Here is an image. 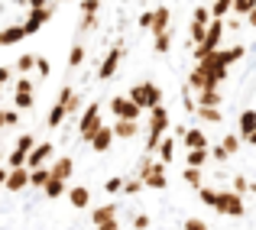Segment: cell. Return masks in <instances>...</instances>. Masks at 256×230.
<instances>
[{"instance_id":"obj_1","label":"cell","mask_w":256,"mask_h":230,"mask_svg":"<svg viewBox=\"0 0 256 230\" xmlns=\"http://www.w3.org/2000/svg\"><path fill=\"white\" fill-rule=\"evenodd\" d=\"M140 178L146 182V188H156V192H162V188H169V175H166V162H156L152 159V152H146L143 159H140Z\"/></svg>"},{"instance_id":"obj_2","label":"cell","mask_w":256,"mask_h":230,"mask_svg":"<svg viewBox=\"0 0 256 230\" xmlns=\"http://www.w3.org/2000/svg\"><path fill=\"white\" fill-rule=\"evenodd\" d=\"M224 32H227V23H224V20H218V16H214L211 23H208V32H204V39H201V42L192 49L194 62H198V58H204V56H211V52H218V49H220V39H224Z\"/></svg>"},{"instance_id":"obj_3","label":"cell","mask_w":256,"mask_h":230,"mask_svg":"<svg viewBox=\"0 0 256 230\" xmlns=\"http://www.w3.org/2000/svg\"><path fill=\"white\" fill-rule=\"evenodd\" d=\"M104 126V117H100V104L98 100H91V104L84 107V114H82V124H78V136H82V143H91L94 140V133Z\"/></svg>"},{"instance_id":"obj_4","label":"cell","mask_w":256,"mask_h":230,"mask_svg":"<svg viewBox=\"0 0 256 230\" xmlns=\"http://www.w3.org/2000/svg\"><path fill=\"white\" fill-rule=\"evenodd\" d=\"M214 211L224 214V218H244V214H246L244 194L234 192V188H224V192L218 194V204H214Z\"/></svg>"},{"instance_id":"obj_5","label":"cell","mask_w":256,"mask_h":230,"mask_svg":"<svg viewBox=\"0 0 256 230\" xmlns=\"http://www.w3.org/2000/svg\"><path fill=\"white\" fill-rule=\"evenodd\" d=\"M72 94H75V88H72V84H62V91H58V100L52 104L49 117H46V126H49V130H56V126L65 124V117H68V100H72Z\"/></svg>"},{"instance_id":"obj_6","label":"cell","mask_w":256,"mask_h":230,"mask_svg":"<svg viewBox=\"0 0 256 230\" xmlns=\"http://www.w3.org/2000/svg\"><path fill=\"white\" fill-rule=\"evenodd\" d=\"M124 39L120 42H114V49L107 52L104 58H100V65H98V81H110L114 75H117V68H120V62H124Z\"/></svg>"},{"instance_id":"obj_7","label":"cell","mask_w":256,"mask_h":230,"mask_svg":"<svg viewBox=\"0 0 256 230\" xmlns=\"http://www.w3.org/2000/svg\"><path fill=\"white\" fill-rule=\"evenodd\" d=\"M56 0H52L49 6H39V10H26V20H23V30H26V36H36L39 30H42L46 23H49L52 16H56Z\"/></svg>"},{"instance_id":"obj_8","label":"cell","mask_w":256,"mask_h":230,"mask_svg":"<svg viewBox=\"0 0 256 230\" xmlns=\"http://www.w3.org/2000/svg\"><path fill=\"white\" fill-rule=\"evenodd\" d=\"M110 114L120 120H140V114H143V107L133 104L126 94H117V98H110Z\"/></svg>"},{"instance_id":"obj_9","label":"cell","mask_w":256,"mask_h":230,"mask_svg":"<svg viewBox=\"0 0 256 230\" xmlns=\"http://www.w3.org/2000/svg\"><path fill=\"white\" fill-rule=\"evenodd\" d=\"M169 126H172L169 110H166L162 104L152 107V110H150V136H166V130H169Z\"/></svg>"},{"instance_id":"obj_10","label":"cell","mask_w":256,"mask_h":230,"mask_svg":"<svg viewBox=\"0 0 256 230\" xmlns=\"http://www.w3.org/2000/svg\"><path fill=\"white\" fill-rule=\"evenodd\" d=\"M6 192H23V188H30V166H20V168H10V175H6L4 182Z\"/></svg>"},{"instance_id":"obj_11","label":"cell","mask_w":256,"mask_h":230,"mask_svg":"<svg viewBox=\"0 0 256 230\" xmlns=\"http://www.w3.org/2000/svg\"><path fill=\"white\" fill-rule=\"evenodd\" d=\"M52 152H56V146H52V143H36V146L30 150V159H26V166H30V168L46 166V162L52 159Z\"/></svg>"},{"instance_id":"obj_12","label":"cell","mask_w":256,"mask_h":230,"mask_svg":"<svg viewBox=\"0 0 256 230\" xmlns=\"http://www.w3.org/2000/svg\"><path fill=\"white\" fill-rule=\"evenodd\" d=\"M182 143H185V150H208V146H211V140L204 136V130H201V126H192V130L182 133Z\"/></svg>"},{"instance_id":"obj_13","label":"cell","mask_w":256,"mask_h":230,"mask_svg":"<svg viewBox=\"0 0 256 230\" xmlns=\"http://www.w3.org/2000/svg\"><path fill=\"white\" fill-rule=\"evenodd\" d=\"M114 140H117V136H114V126H110V124H104L98 133H94V140H91V150H94V152H107V150L114 146Z\"/></svg>"},{"instance_id":"obj_14","label":"cell","mask_w":256,"mask_h":230,"mask_svg":"<svg viewBox=\"0 0 256 230\" xmlns=\"http://www.w3.org/2000/svg\"><path fill=\"white\" fill-rule=\"evenodd\" d=\"M126 98L133 104H140L143 110H150V81H140V84H130L126 88Z\"/></svg>"},{"instance_id":"obj_15","label":"cell","mask_w":256,"mask_h":230,"mask_svg":"<svg viewBox=\"0 0 256 230\" xmlns=\"http://www.w3.org/2000/svg\"><path fill=\"white\" fill-rule=\"evenodd\" d=\"M114 136H117V140H133V136H136V133H140V120H114Z\"/></svg>"},{"instance_id":"obj_16","label":"cell","mask_w":256,"mask_h":230,"mask_svg":"<svg viewBox=\"0 0 256 230\" xmlns=\"http://www.w3.org/2000/svg\"><path fill=\"white\" fill-rule=\"evenodd\" d=\"M169 23H172V10L159 4V6H156V13H152V30H150V32H152V36H159V32L169 30Z\"/></svg>"},{"instance_id":"obj_17","label":"cell","mask_w":256,"mask_h":230,"mask_svg":"<svg viewBox=\"0 0 256 230\" xmlns=\"http://www.w3.org/2000/svg\"><path fill=\"white\" fill-rule=\"evenodd\" d=\"M198 94V104H208V107H220L224 104V94H220V88H201V91H194Z\"/></svg>"},{"instance_id":"obj_18","label":"cell","mask_w":256,"mask_h":230,"mask_svg":"<svg viewBox=\"0 0 256 230\" xmlns=\"http://www.w3.org/2000/svg\"><path fill=\"white\" fill-rule=\"evenodd\" d=\"M49 168H52V175H56V178H65V182H68L72 172H75V159H72V156H62V159H56Z\"/></svg>"},{"instance_id":"obj_19","label":"cell","mask_w":256,"mask_h":230,"mask_svg":"<svg viewBox=\"0 0 256 230\" xmlns=\"http://www.w3.org/2000/svg\"><path fill=\"white\" fill-rule=\"evenodd\" d=\"M208 159H211V146L208 150H185V166H194V168H204Z\"/></svg>"},{"instance_id":"obj_20","label":"cell","mask_w":256,"mask_h":230,"mask_svg":"<svg viewBox=\"0 0 256 230\" xmlns=\"http://www.w3.org/2000/svg\"><path fill=\"white\" fill-rule=\"evenodd\" d=\"M237 133L240 136H250V133H256V110H244L240 114V120H237Z\"/></svg>"},{"instance_id":"obj_21","label":"cell","mask_w":256,"mask_h":230,"mask_svg":"<svg viewBox=\"0 0 256 230\" xmlns=\"http://www.w3.org/2000/svg\"><path fill=\"white\" fill-rule=\"evenodd\" d=\"M0 36H4V46H16L26 39V30H23V23H13L6 30H0Z\"/></svg>"},{"instance_id":"obj_22","label":"cell","mask_w":256,"mask_h":230,"mask_svg":"<svg viewBox=\"0 0 256 230\" xmlns=\"http://www.w3.org/2000/svg\"><path fill=\"white\" fill-rule=\"evenodd\" d=\"M52 178V168L49 166H39V168H30V188H46V182Z\"/></svg>"},{"instance_id":"obj_23","label":"cell","mask_w":256,"mask_h":230,"mask_svg":"<svg viewBox=\"0 0 256 230\" xmlns=\"http://www.w3.org/2000/svg\"><path fill=\"white\" fill-rule=\"evenodd\" d=\"M13 107H16V110H30L32 114V107H36V94H30V91H13Z\"/></svg>"},{"instance_id":"obj_24","label":"cell","mask_w":256,"mask_h":230,"mask_svg":"<svg viewBox=\"0 0 256 230\" xmlns=\"http://www.w3.org/2000/svg\"><path fill=\"white\" fill-rule=\"evenodd\" d=\"M65 188H68V182H65V178H56V175H52V178L46 182V188H42V192H46V198H62V194H65Z\"/></svg>"},{"instance_id":"obj_25","label":"cell","mask_w":256,"mask_h":230,"mask_svg":"<svg viewBox=\"0 0 256 230\" xmlns=\"http://www.w3.org/2000/svg\"><path fill=\"white\" fill-rule=\"evenodd\" d=\"M159 162H166V166H169V162L175 159V136H162V143H159Z\"/></svg>"},{"instance_id":"obj_26","label":"cell","mask_w":256,"mask_h":230,"mask_svg":"<svg viewBox=\"0 0 256 230\" xmlns=\"http://www.w3.org/2000/svg\"><path fill=\"white\" fill-rule=\"evenodd\" d=\"M110 218H117V204H100V208H94V214H91L94 227L104 224V220H110Z\"/></svg>"},{"instance_id":"obj_27","label":"cell","mask_w":256,"mask_h":230,"mask_svg":"<svg viewBox=\"0 0 256 230\" xmlns=\"http://www.w3.org/2000/svg\"><path fill=\"white\" fill-rule=\"evenodd\" d=\"M152 49H156L159 56H166V52L172 49V26L166 32H159V36H152Z\"/></svg>"},{"instance_id":"obj_28","label":"cell","mask_w":256,"mask_h":230,"mask_svg":"<svg viewBox=\"0 0 256 230\" xmlns=\"http://www.w3.org/2000/svg\"><path fill=\"white\" fill-rule=\"evenodd\" d=\"M82 65H84V46L75 42V46H72V52H68V72H78Z\"/></svg>"},{"instance_id":"obj_29","label":"cell","mask_w":256,"mask_h":230,"mask_svg":"<svg viewBox=\"0 0 256 230\" xmlns=\"http://www.w3.org/2000/svg\"><path fill=\"white\" fill-rule=\"evenodd\" d=\"M182 178H185L192 188H201V185H204V175H201V168H194V166H185V168H182Z\"/></svg>"},{"instance_id":"obj_30","label":"cell","mask_w":256,"mask_h":230,"mask_svg":"<svg viewBox=\"0 0 256 230\" xmlns=\"http://www.w3.org/2000/svg\"><path fill=\"white\" fill-rule=\"evenodd\" d=\"M198 117H201V120H208V124H220V120H224V114H220V107L198 104Z\"/></svg>"},{"instance_id":"obj_31","label":"cell","mask_w":256,"mask_h":230,"mask_svg":"<svg viewBox=\"0 0 256 230\" xmlns=\"http://www.w3.org/2000/svg\"><path fill=\"white\" fill-rule=\"evenodd\" d=\"M26 159H30V150H20V146H13V152L6 156V168H20V166H26Z\"/></svg>"},{"instance_id":"obj_32","label":"cell","mask_w":256,"mask_h":230,"mask_svg":"<svg viewBox=\"0 0 256 230\" xmlns=\"http://www.w3.org/2000/svg\"><path fill=\"white\" fill-rule=\"evenodd\" d=\"M68 201L75 208H88V201H91V192L88 188H68Z\"/></svg>"},{"instance_id":"obj_33","label":"cell","mask_w":256,"mask_h":230,"mask_svg":"<svg viewBox=\"0 0 256 230\" xmlns=\"http://www.w3.org/2000/svg\"><path fill=\"white\" fill-rule=\"evenodd\" d=\"M13 68H16V75H32L36 72V56H20Z\"/></svg>"},{"instance_id":"obj_34","label":"cell","mask_w":256,"mask_h":230,"mask_svg":"<svg viewBox=\"0 0 256 230\" xmlns=\"http://www.w3.org/2000/svg\"><path fill=\"white\" fill-rule=\"evenodd\" d=\"M211 13L218 20H227L234 13V0H214V4H211Z\"/></svg>"},{"instance_id":"obj_35","label":"cell","mask_w":256,"mask_h":230,"mask_svg":"<svg viewBox=\"0 0 256 230\" xmlns=\"http://www.w3.org/2000/svg\"><path fill=\"white\" fill-rule=\"evenodd\" d=\"M240 143H244V136H240V133H227V136L220 140V146H224V150L230 152V156H234V152H240Z\"/></svg>"},{"instance_id":"obj_36","label":"cell","mask_w":256,"mask_h":230,"mask_svg":"<svg viewBox=\"0 0 256 230\" xmlns=\"http://www.w3.org/2000/svg\"><path fill=\"white\" fill-rule=\"evenodd\" d=\"M143 188H146V182L140 178V175H136V178H126V182H124V194H130V198H133V194H140Z\"/></svg>"},{"instance_id":"obj_37","label":"cell","mask_w":256,"mask_h":230,"mask_svg":"<svg viewBox=\"0 0 256 230\" xmlns=\"http://www.w3.org/2000/svg\"><path fill=\"white\" fill-rule=\"evenodd\" d=\"M256 6V0H234V13H237L240 20H246L250 16V10Z\"/></svg>"},{"instance_id":"obj_38","label":"cell","mask_w":256,"mask_h":230,"mask_svg":"<svg viewBox=\"0 0 256 230\" xmlns=\"http://www.w3.org/2000/svg\"><path fill=\"white\" fill-rule=\"evenodd\" d=\"M13 91H36V84H32V78L30 75H16V78H13Z\"/></svg>"},{"instance_id":"obj_39","label":"cell","mask_w":256,"mask_h":230,"mask_svg":"<svg viewBox=\"0 0 256 230\" xmlns=\"http://www.w3.org/2000/svg\"><path fill=\"white\" fill-rule=\"evenodd\" d=\"M192 20H194V23H211V20H214V13H211V6H194V13H192Z\"/></svg>"},{"instance_id":"obj_40","label":"cell","mask_w":256,"mask_h":230,"mask_svg":"<svg viewBox=\"0 0 256 230\" xmlns=\"http://www.w3.org/2000/svg\"><path fill=\"white\" fill-rule=\"evenodd\" d=\"M218 194H220V192H214V188H204V185L198 188V198L204 201L208 208H214V204H218Z\"/></svg>"},{"instance_id":"obj_41","label":"cell","mask_w":256,"mask_h":230,"mask_svg":"<svg viewBox=\"0 0 256 230\" xmlns=\"http://www.w3.org/2000/svg\"><path fill=\"white\" fill-rule=\"evenodd\" d=\"M162 104V84H156V81H150V110L152 107Z\"/></svg>"},{"instance_id":"obj_42","label":"cell","mask_w":256,"mask_h":230,"mask_svg":"<svg viewBox=\"0 0 256 230\" xmlns=\"http://www.w3.org/2000/svg\"><path fill=\"white\" fill-rule=\"evenodd\" d=\"M152 13H156V6H152V10H143L136 16V26H140V30H146V32L152 30Z\"/></svg>"},{"instance_id":"obj_43","label":"cell","mask_w":256,"mask_h":230,"mask_svg":"<svg viewBox=\"0 0 256 230\" xmlns=\"http://www.w3.org/2000/svg\"><path fill=\"white\" fill-rule=\"evenodd\" d=\"M49 72H52L49 58H46V56H36V78H49Z\"/></svg>"},{"instance_id":"obj_44","label":"cell","mask_w":256,"mask_h":230,"mask_svg":"<svg viewBox=\"0 0 256 230\" xmlns=\"http://www.w3.org/2000/svg\"><path fill=\"white\" fill-rule=\"evenodd\" d=\"M78 6H82V13H88V16H98L100 0H78Z\"/></svg>"},{"instance_id":"obj_45","label":"cell","mask_w":256,"mask_h":230,"mask_svg":"<svg viewBox=\"0 0 256 230\" xmlns=\"http://www.w3.org/2000/svg\"><path fill=\"white\" fill-rule=\"evenodd\" d=\"M104 192H107V194L124 192V178H117V175H114V178H107V182H104Z\"/></svg>"},{"instance_id":"obj_46","label":"cell","mask_w":256,"mask_h":230,"mask_svg":"<svg viewBox=\"0 0 256 230\" xmlns=\"http://www.w3.org/2000/svg\"><path fill=\"white\" fill-rule=\"evenodd\" d=\"M211 159H214V162H230V152H227L224 146L218 143V146H211Z\"/></svg>"},{"instance_id":"obj_47","label":"cell","mask_w":256,"mask_h":230,"mask_svg":"<svg viewBox=\"0 0 256 230\" xmlns=\"http://www.w3.org/2000/svg\"><path fill=\"white\" fill-rule=\"evenodd\" d=\"M13 72H16V68H10V65H0V84H13Z\"/></svg>"},{"instance_id":"obj_48","label":"cell","mask_w":256,"mask_h":230,"mask_svg":"<svg viewBox=\"0 0 256 230\" xmlns=\"http://www.w3.org/2000/svg\"><path fill=\"white\" fill-rule=\"evenodd\" d=\"M185 230H211L204 224V220H198V218H185Z\"/></svg>"},{"instance_id":"obj_49","label":"cell","mask_w":256,"mask_h":230,"mask_svg":"<svg viewBox=\"0 0 256 230\" xmlns=\"http://www.w3.org/2000/svg\"><path fill=\"white\" fill-rule=\"evenodd\" d=\"M4 124L6 126H16L20 124V110H4Z\"/></svg>"},{"instance_id":"obj_50","label":"cell","mask_w":256,"mask_h":230,"mask_svg":"<svg viewBox=\"0 0 256 230\" xmlns=\"http://www.w3.org/2000/svg\"><path fill=\"white\" fill-rule=\"evenodd\" d=\"M234 192H240V194H244V192H250V182H246L244 175H237V178H234Z\"/></svg>"},{"instance_id":"obj_51","label":"cell","mask_w":256,"mask_h":230,"mask_svg":"<svg viewBox=\"0 0 256 230\" xmlns=\"http://www.w3.org/2000/svg\"><path fill=\"white\" fill-rule=\"evenodd\" d=\"M133 227H136V230H146V227H150V214H136V218H133Z\"/></svg>"},{"instance_id":"obj_52","label":"cell","mask_w":256,"mask_h":230,"mask_svg":"<svg viewBox=\"0 0 256 230\" xmlns=\"http://www.w3.org/2000/svg\"><path fill=\"white\" fill-rule=\"evenodd\" d=\"M52 0H26V10H39V6H49Z\"/></svg>"},{"instance_id":"obj_53","label":"cell","mask_w":256,"mask_h":230,"mask_svg":"<svg viewBox=\"0 0 256 230\" xmlns=\"http://www.w3.org/2000/svg\"><path fill=\"white\" fill-rule=\"evenodd\" d=\"M98 230H120V227H117V218H110V220H104V224H98Z\"/></svg>"},{"instance_id":"obj_54","label":"cell","mask_w":256,"mask_h":230,"mask_svg":"<svg viewBox=\"0 0 256 230\" xmlns=\"http://www.w3.org/2000/svg\"><path fill=\"white\" fill-rule=\"evenodd\" d=\"M246 23H250L253 30H256V6H253V10H250V16H246Z\"/></svg>"},{"instance_id":"obj_55","label":"cell","mask_w":256,"mask_h":230,"mask_svg":"<svg viewBox=\"0 0 256 230\" xmlns=\"http://www.w3.org/2000/svg\"><path fill=\"white\" fill-rule=\"evenodd\" d=\"M6 175H10V168H6V166H0V185L6 182Z\"/></svg>"},{"instance_id":"obj_56","label":"cell","mask_w":256,"mask_h":230,"mask_svg":"<svg viewBox=\"0 0 256 230\" xmlns=\"http://www.w3.org/2000/svg\"><path fill=\"white\" fill-rule=\"evenodd\" d=\"M6 130V124H4V107H0V133Z\"/></svg>"},{"instance_id":"obj_57","label":"cell","mask_w":256,"mask_h":230,"mask_svg":"<svg viewBox=\"0 0 256 230\" xmlns=\"http://www.w3.org/2000/svg\"><path fill=\"white\" fill-rule=\"evenodd\" d=\"M56 4H62V0H56ZM68 4H75V0H68Z\"/></svg>"}]
</instances>
